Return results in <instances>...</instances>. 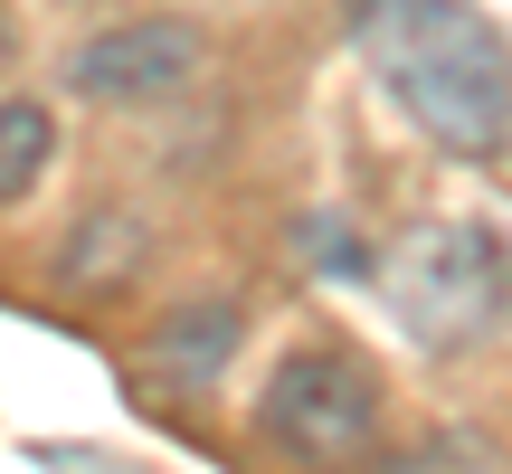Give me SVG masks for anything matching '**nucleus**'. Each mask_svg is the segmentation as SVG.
Segmentation results:
<instances>
[{
    "instance_id": "nucleus-1",
    "label": "nucleus",
    "mask_w": 512,
    "mask_h": 474,
    "mask_svg": "<svg viewBox=\"0 0 512 474\" xmlns=\"http://www.w3.org/2000/svg\"><path fill=\"white\" fill-rule=\"evenodd\" d=\"M361 57L446 162L512 152V48L475 0H361Z\"/></svg>"
},
{
    "instance_id": "nucleus-2",
    "label": "nucleus",
    "mask_w": 512,
    "mask_h": 474,
    "mask_svg": "<svg viewBox=\"0 0 512 474\" xmlns=\"http://www.w3.org/2000/svg\"><path fill=\"white\" fill-rule=\"evenodd\" d=\"M380 285H389V313L418 351H465L503 323L512 304V256L494 228L475 219H418L389 237L380 256Z\"/></svg>"
},
{
    "instance_id": "nucleus-3",
    "label": "nucleus",
    "mask_w": 512,
    "mask_h": 474,
    "mask_svg": "<svg viewBox=\"0 0 512 474\" xmlns=\"http://www.w3.org/2000/svg\"><path fill=\"white\" fill-rule=\"evenodd\" d=\"M256 427H266V446H285V456H361L370 437H380V380H370L361 351H285L266 380V399H256Z\"/></svg>"
},
{
    "instance_id": "nucleus-4",
    "label": "nucleus",
    "mask_w": 512,
    "mask_h": 474,
    "mask_svg": "<svg viewBox=\"0 0 512 474\" xmlns=\"http://www.w3.org/2000/svg\"><path fill=\"white\" fill-rule=\"evenodd\" d=\"M209 57L200 19H124V29H95L86 48L67 57V86L86 105H152V95L190 86Z\"/></svg>"
},
{
    "instance_id": "nucleus-5",
    "label": "nucleus",
    "mask_w": 512,
    "mask_h": 474,
    "mask_svg": "<svg viewBox=\"0 0 512 474\" xmlns=\"http://www.w3.org/2000/svg\"><path fill=\"white\" fill-rule=\"evenodd\" d=\"M48 162H57V114L38 95H0V209L29 200Z\"/></svg>"
},
{
    "instance_id": "nucleus-6",
    "label": "nucleus",
    "mask_w": 512,
    "mask_h": 474,
    "mask_svg": "<svg viewBox=\"0 0 512 474\" xmlns=\"http://www.w3.org/2000/svg\"><path fill=\"white\" fill-rule=\"evenodd\" d=\"M19 57V19H10V0H0V67Z\"/></svg>"
}]
</instances>
